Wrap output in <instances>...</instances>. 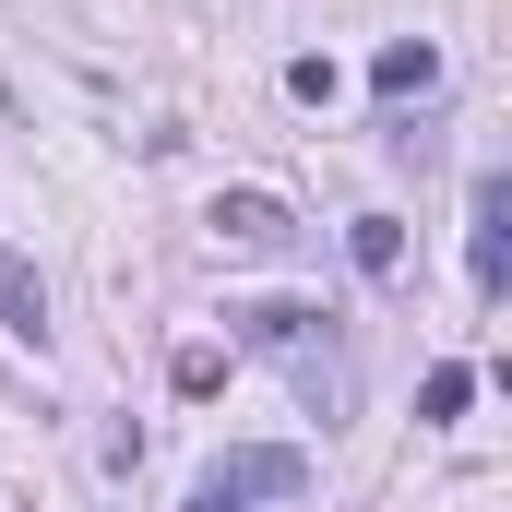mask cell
Returning <instances> with one entry per match:
<instances>
[{
    "instance_id": "8992f818",
    "label": "cell",
    "mask_w": 512,
    "mask_h": 512,
    "mask_svg": "<svg viewBox=\"0 0 512 512\" xmlns=\"http://www.w3.org/2000/svg\"><path fill=\"white\" fill-rule=\"evenodd\" d=\"M0 310H12V334H24V346L48 334V286H36V262H24V251H0Z\"/></svg>"
},
{
    "instance_id": "ba28073f",
    "label": "cell",
    "mask_w": 512,
    "mask_h": 512,
    "mask_svg": "<svg viewBox=\"0 0 512 512\" xmlns=\"http://www.w3.org/2000/svg\"><path fill=\"white\" fill-rule=\"evenodd\" d=\"M346 251H358V274H405V227H393V215H358V227H346Z\"/></svg>"
},
{
    "instance_id": "7a4b0ae2",
    "label": "cell",
    "mask_w": 512,
    "mask_h": 512,
    "mask_svg": "<svg viewBox=\"0 0 512 512\" xmlns=\"http://www.w3.org/2000/svg\"><path fill=\"white\" fill-rule=\"evenodd\" d=\"M465 274H477V298H501V286H512V179H501V167L477 179V227H465Z\"/></svg>"
},
{
    "instance_id": "5b68a950",
    "label": "cell",
    "mask_w": 512,
    "mask_h": 512,
    "mask_svg": "<svg viewBox=\"0 0 512 512\" xmlns=\"http://www.w3.org/2000/svg\"><path fill=\"white\" fill-rule=\"evenodd\" d=\"M370 84H382V96H429V84H441V48H429V36H393L382 60H370Z\"/></svg>"
},
{
    "instance_id": "277c9868",
    "label": "cell",
    "mask_w": 512,
    "mask_h": 512,
    "mask_svg": "<svg viewBox=\"0 0 512 512\" xmlns=\"http://www.w3.org/2000/svg\"><path fill=\"white\" fill-rule=\"evenodd\" d=\"M203 227H215L227 251H286V239H298V215H286L274 191H215V215H203Z\"/></svg>"
},
{
    "instance_id": "6da1fadb",
    "label": "cell",
    "mask_w": 512,
    "mask_h": 512,
    "mask_svg": "<svg viewBox=\"0 0 512 512\" xmlns=\"http://www.w3.org/2000/svg\"><path fill=\"white\" fill-rule=\"evenodd\" d=\"M227 322H239V346H262V358L298 382L310 417H346V405H358V358H346L334 310H310V298H239Z\"/></svg>"
},
{
    "instance_id": "52a82bcc",
    "label": "cell",
    "mask_w": 512,
    "mask_h": 512,
    "mask_svg": "<svg viewBox=\"0 0 512 512\" xmlns=\"http://www.w3.org/2000/svg\"><path fill=\"white\" fill-rule=\"evenodd\" d=\"M465 405H477V370H465V358H441V370L417 382V417H429V429H453Z\"/></svg>"
},
{
    "instance_id": "3957f363",
    "label": "cell",
    "mask_w": 512,
    "mask_h": 512,
    "mask_svg": "<svg viewBox=\"0 0 512 512\" xmlns=\"http://www.w3.org/2000/svg\"><path fill=\"white\" fill-rule=\"evenodd\" d=\"M215 477H227L239 501H310V453H286V441H251V453H215Z\"/></svg>"
},
{
    "instance_id": "9c48e42d",
    "label": "cell",
    "mask_w": 512,
    "mask_h": 512,
    "mask_svg": "<svg viewBox=\"0 0 512 512\" xmlns=\"http://www.w3.org/2000/svg\"><path fill=\"white\" fill-rule=\"evenodd\" d=\"M286 96L298 108H334V60H286Z\"/></svg>"
},
{
    "instance_id": "30bf717a",
    "label": "cell",
    "mask_w": 512,
    "mask_h": 512,
    "mask_svg": "<svg viewBox=\"0 0 512 512\" xmlns=\"http://www.w3.org/2000/svg\"><path fill=\"white\" fill-rule=\"evenodd\" d=\"M191 512H251V501H239V489H227V477L203 465V489H191Z\"/></svg>"
}]
</instances>
